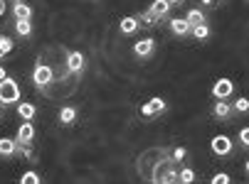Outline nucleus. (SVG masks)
I'll list each match as a JSON object with an SVG mask.
<instances>
[{
    "label": "nucleus",
    "mask_w": 249,
    "mask_h": 184,
    "mask_svg": "<svg viewBox=\"0 0 249 184\" xmlns=\"http://www.w3.org/2000/svg\"><path fill=\"white\" fill-rule=\"evenodd\" d=\"M239 140H242L244 147L249 145V128H242V130H239Z\"/></svg>",
    "instance_id": "obj_29"
},
{
    "label": "nucleus",
    "mask_w": 249,
    "mask_h": 184,
    "mask_svg": "<svg viewBox=\"0 0 249 184\" xmlns=\"http://www.w3.org/2000/svg\"><path fill=\"white\" fill-rule=\"evenodd\" d=\"M210 182H212V184H227V182H230V174H227V172H217Z\"/></svg>",
    "instance_id": "obj_26"
},
{
    "label": "nucleus",
    "mask_w": 249,
    "mask_h": 184,
    "mask_svg": "<svg viewBox=\"0 0 249 184\" xmlns=\"http://www.w3.org/2000/svg\"><path fill=\"white\" fill-rule=\"evenodd\" d=\"M178 182H183V184H190V182H195V172H193L190 167L180 169V174H178Z\"/></svg>",
    "instance_id": "obj_24"
},
{
    "label": "nucleus",
    "mask_w": 249,
    "mask_h": 184,
    "mask_svg": "<svg viewBox=\"0 0 249 184\" xmlns=\"http://www.w3.org/2000/svg\"><path fill=\"white\" fill-rule=\"evenodd\" d=\"M148 108H151V113H153V116H160V113H165V110H168V103H165L160 96H156V98L148 101Z\"/></svg>",
    "instance_id": "obj_14"
},
{
    "label": "nucleus",
    "mask_w": 249,
    "mask_h": 184,
    "mask_svg": "<svg viewBox=\"0 0 249 184\" xmlns=\"http://www.w3.org/2000/svg\"><path fill=\"white\" fill-rule=\"evenodd\" d=\"M84 66H87V59H84L82 52H69L67 54V69L72 71V74H82Z\"/></svg>",
    "instance_id": "obj_6"
},
{
    "label": "nucleus",
    "mask_w": 249,
    "mask_h": 184,
    "mask_svg": "<svg viewBox=\"0 0 249 184\" xmlns=\"http://www.w3.org/2000/svg\"><path fill=\"white\" fill-rule=\"evenodd\" d=\"M20 184H42V177L37 174V172H22V177H20Z\"/></svg>",
    "instance_id": "obj_21"
},
{
    "label": "nucleus",
    "mask_w": 249,
    "mask_h": 184,
    "mask_svg": "<svg viewBox=\"0 0 249 184\" xmlns=\"http://www.w3.org/2000/svg\"><path fill=\"white\" fill-rule=\"evenodd\" d=\"M119 30L124 32V34H133L136 30H138V22H136V17H121V22H119Z\"/></svg>",
    "instance_id": "obj_16"
},
{
    "label": "nucleus",
    "mask_w": 249,
    "mask_h": 184,
    "mask_svg": "<svg viewBox=\"0 0 249 184\" xmlns=\"http://www.w3.org/2000/svg\"><path fill=\"white\" fill-rule=\"evenodd\" d=\"M234 110H239V113H247V110H249V101H247V98H237Z\"/></svg>",
    "instance_id": "obj_27"
},
{
    "label": "nucleus",
    "mask_w": 249,
    "mask_h": 184,
    "mask_svg": "<svg viewBox=\"0 0 249 184\" xmlns=\"http://www.w3.org/2000/svg\"><path fill=\"white\" fill-rule=\"evenodd\" d=\"M168 25H170V32H173L175 37H185V34L190 32V22H188L185 17H173Z\"/></svg>",
    "instance_id": "obj_9"
},
{
    "label": "nucleus",
    "mask_w": 249,
    "mask_h": 184,
    "mask_svg": "<svg viewBox=\"0 0 249 184\" xmlns=\"http://www.w3.org/2000/svg\"><path fill=\"white\" fill-rule=\"evenodd\" d=\"M141 118H143V121H153L156 116L151 113V108H148V103H143V106H141Z\"/></svg>",
    "instance_id": "obj_28"
},
{
    "label": "nucleus",
    "mask_w": 249,
    "mask_h": 184,
    "mask_svg": "<svg viewBox=\"0 0 249 184\" xmlns=\"http://www.w3.org/2000/svg\"><path fill=\"white\" fill-rule=\"evenodd\" d=\"M15 3H20V0H15Z\"/></svg>",
    "instance_id": "obj_34"
},
{
    "label": "nucleus",
    "mask_w": 249,
    "mask_h": 184,
    "mask_svg": "<svg viewBox=\"0 0 249 184\" xmlns=\"http://www.w3.org/2000/svg\"><path fill=\"white\" fill-rule=\"evenodd\" d=\"M170 3H183V0H170Z\"/></svg>",
    "instance_id": "obj_33"
},
{
    "label": "nucleus",
    "mask_w": 249,
    "mask_h": 184,
    "mask_svg": "<svg viewBox=\"0 0 249 184\" xmlns=\"http://www.w3.org/2000/svg\"><path fill=\"white\" fill-rule=\"evenodd\" d=\"M232 91H234V84H232L230 79H220L215 86H212V96H215L217 101H220V98H230Z\"/></svg>",
    "instance_id": "obj_7"
},
{
    "label": "nucleus",
    "mask_w": 249,
    "mask_h": 184,
    "mask_svg": "<svg viewBox=\"0 0 249 184\" xmlns=\"http://www.w3.org/2000/svg\"><path fill=\"white\" fill-rule=\"evenodd\" d=\"M52 77H54L52 69L47 64H42V61L35 66V71H32V81H35V86H37V89H47L52 84Z\"/></svg>",
    "instance_id": "obj_3"
},
{
    "label": "nucleus",
    "mask_w": 249,
    "mask_h": 184,
    "mask_svg": "<svg viewBox=\"0 0 249 184\" xmlns=\"http://www.w3.org/2000/svg\"><path fill=\"white\" fill-rule=\"evenodd\" d=\"M13 13H15V17H18V20H30V17H32V8H30V5H25L22 0L13 5Z\"/></svg>",
    "instance_id": "obj_15"
},
{
    "label": "nucleus",
    "mask_w": 249,
    "mask_h": 184,
    "mask_svg": "<svg viewBox=\"0 0 249 184\" xmlns=\"http://www.w3.org/2000/svg\"><path fill=\"white\" fill-rule=\"evenodd\" d=\"M217 0H202V5H215Z\"/></svg>",
    "instance_id": "obj_32"
},
{
    "label": "nucleus",
    "mask_w": 249,
    "mask_h": 184,
    "mask_svg": "<svg viewBox=\"0 0 249 184\" xmlns=\"http://www.w3.org/2000/svg\"><path fill=\"white\" fill-rule=\"evenodd\" d=\"M77 116H79V110L74 106H62L59 108V123L62 125H72L77 121Z\"/></svg>",
    "instance_id": "obj_10"
},
{
    "label": "nucleus",
    "mask_w": 249,
    "mask_h": 184,
    "mask_svg": "<svg viewBox=\"0 0 249 184\" xmlns=\"http://www.w3.org/2000/svg\"><path fill=\"white\" fill-rule=\"evenodd\" d=\"M5 15V0H0V17Z\"/></svg>",
    "instance_id": "obj_30"
},
{
    "label": "nucleus",
    "mask_w": 249,
    "mask_h": 184,
    "mask_svg": "<svg viewBox=\"0 0 249 184\" xmlns=\"http://www.w3.org/2000/svg\"><path fill=\"white\" fill-rule=\"evenodd\" d=\"M185 20L190 22V27H193V25H200V22H205V13H202L200 8H193V10H188Z\"/></svg>",
    "instance_id": "obj_18"
},
{
    "label": "nucleus",
    "mask_w": 249,
    "mask_h": 184,
    "mask_svg": "<svg viewBox=\"0 0 249 184\" xmlns=\"http://www.w3.org/2000/svg\"><path fill=\"white\" fill-rule=\"evenodd\" d=\"M32 138H35V125L30 121H25L18 128V140H20V145H27V142H32Z\"/></svg>",
    "instance_id": "obj_12"
},
{
    "label": "nucleus",
    "mask_w": 249,
    "mask_h": 184,
    "mask_svg": "<svg viewBox=\"0 0 249 184\" xmlns=\"http://www.w3.org/2000/svg\"><path fill=\"white\" fill-rule=\"evenodd\" d=\"M173 157V162H180V160H185V155H188V150H185V147H173V153H170Z\"/></svg>",
    "instance_id": "obj_25"
},
{
    "label": "nucleus",
    "mask_w": 249,
    "mask_h": 184,
    "mask_svg": "<svg viewBox=\"0 0 249 184\" xmlns=\"http://www.w3.org/2000/svg\"><path fill=\"white\" fill-rule=\"evenodd\" d=\"M212 113H215V118L217 121H230V113H232V106L225 101V98H220L217 103H215V108H212Z\"/></svg>",
    "instance_id": "obj_11"
},
{
    "label": "nucleus",
    "mask_w": 249,
    "mask_h": 184,
    "mask_svg": "<svg viewBox=\"0 0 249 184\" xmlns=\"http://www.w3.org/2000/svg\"><path fill=\"white\" fill-rule=\"evenodd\" d=\"M151 182H156V184H165V182H178V172L170 167V162H158L156 167H153V174H151Z\"/></svg>",
    "instance_id": "obj_2"
},
{
    "label": "nucleus",
    "mask_w": 249,
    "mask_h": 184,
    "mask_svg": "<svg viewBox=\"0 0 249 184\" xmlns=\"http://www.w3.org/2000/svg\"><path fill=\"white\" fill-rule=\"evenodd\" d=\"M15 30H18L20 37H27V34L32 32V22H30V20H18V22H15Z\"/></svg>",
    "instance_id": "obj_23"
},
{
    "label": "nucleus",
    "mask_w": 249,
    "mask_h": 184,
    "mask_svg": "<svg viewBox=\"0 0 249 184\" xmlns=\"http://www.w3.org/2000/svg\"><path fill=\"white\" fill-rule=\"evenodd\" d=\"M15 47V42L10 40V37H5V34H0V59H3L10 49Z\"/></svg>",
    "instance_id": "obj_22"
},
{
    "label": "nucleus",
    "mask_w": 249,
    "mask_h": 184,
    "mask_svg": "<svg viewBox=\"0 0 249 184\" xmlns=\"http://www.w3.org/2000/svg\"><path fill=\"white\" fill-rule=\"evenodd\" d=\"M5 77H8V74H5V69H3V66H0V81H3Z\"/></svg>",
    "instance_id": "obj_31"
},
{
    "label": "nucleus",
    "mask_w": 249,
    "mask_h": 184,
    "mask_svg": "<svg viewBox=\"0 0 249 184\" xmlns=\"http://www.w3.org/2000/svg\"><path fill=\"white\" fill-rule=\"evenodd\" d=\"M18 113H20V118L32 121V118H35V106H32V103H20V106H18Z\"/></svg>",
    "instance_id": "obj_20"
},
{
    "label": "nucleus",
    "mask_w": 249,
    "mask_h": 184,
    "mask_svg": "<svg viewBox=\"0 0 249 184\" xmlns=\"http://www.w3.org/2000/svg\"><path fill=\"white\" fill-rule=\"evenodd\" d=\"M156 52V40H151V37H146V40H138L136 45H133V54L138 57V59H146V57H151Z\"/></svg>",
    "instance_id": "obj_5"
},
{
    "label": "nucleus",
    "mask_w": 249,
    "mask_h": 184,
    "mask_svg": "<svg viewBox=\"0 0 249 184\" xmlns=\"http://www.w3.org/2000/svg\"><path fill=\"white\" fill-rule=\"evenodd\" d=\"M190 32H193V37H195V40H207V37H210V27L205 25V22H200V25H193L190 27Z\"/></svg>",
    "instance_id": "obj_17"
},
{
    "label": "nucleus",
    "mask_w": 249,
    "mask_h": 184,
    "mask_svg": "<svg viewBox=\"0 0 249 184\" xmlns=\"http://www.w3.org/2000/svg\"><path fill=\"white\" fill-rule=\"evenodd\" d=\"M18 150V142L13 138H0V157H10Z\"/></svg>",
    "instance_id": "obj_13"
},
{
    "label": "nucleus",
    "mask_w": 249,
    "mask_h": 184,
    "mask_svg": "<svg viewBox=\"0 0 249 184\" xmlns=\"http://www.w3.org/2000/svg\"><path fill=\"white\" fill-rule=\"evenodd\" d=\"M136 22H138V25H146V27H156V25H158V20H156L148 10H146V13H138V15H136Z\"/></svg>",
    "instance_id": "obj_19"
},
{
    "label": "nucleus",
    "mask_w": 249,
    "mask_h": 184,
    "mask_svg": "<svg viewBox=\"0 0 249 184\" xmlns=\"http://www.w3.org/2000/svg\"><path fill=\"white\" fill-rule=\"evenodd\" d=\"M18 101H20V86H18L15 79L5 77L3 81H0V103H3V106H13Z\"/></svg>",
    "instance_id": "obj_1"
},
{
    "label": "nucleus",
    "mask_w": 249,
    "mask_h": 184,
    "mask_svg": "<svg viewBox=\"0 0 249 184\" xmlns=\"http://www.w3.org/2000/svg\"><path fill=\"white\" fill-rule=\"evenodd\" d=\"M210 147H212V153H215V155L227 157L232 153V140L227 135H215V138H212V142H210Z\"/></svg>",
    "instance_id": "obj_4"
},
{
    "label": "nucleus",
    "mask_w": 249,
    "mask_h": 184,
    "mask_svg": "<svg viewBox=\"0 0 249 184\" xmlns=\"http://www.w3.org/2000/svg\"><path fill=\"white\" fill-rule=\"evenodd\" d=\"M170 0H153V5L148 8V13L156 17V20H163V17H168V13H170Z\"/></svg>",
    "instance_id": "obj_8"
}]
</instances>
